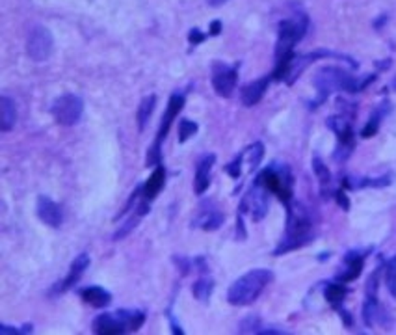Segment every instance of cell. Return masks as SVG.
Here are the masks:
<instances>
[{"label":"cell","mask_w":396,"mask_h":335,"mask_svg":"<svg viewBox=\"0 0 396 335\" xmlns=\"http://www.w3.org/2000/svg\"><path fill=\"white\" fill-rule=\"evenodd\" d=\"M374 80V77L364 78V80H358L356 77H351L350 73H346L345 69L340 67H335V65H327V67H322L313 78L314 88H316V101L314 103H324L327 97L335 93V91H350V93H356V91H361L364 86H369V82Z\"/></svg>","instance_id":"1"},{"label":"cell","mask_w":396,"mask_h":335,"mask_svg":"<svg viewBox=\"0 0 396 335\" xmlns=\"http://www.w3.org/2000/svg\"><path fill=\"white\" fill-rule=\"evenodd\" d=\"M288 218L287 229H285V237H283L281 244L274 250V255H283L287 251L298 250L307 242H311V229H313V222L311 216L305 211V207L300 203H288Z\"/></svg>","instance_id":"2"},{"label":"cell","mask_w":396,"mask_h":335,"mask_svg":"<svg viewBox=\"0 0 396 335\" xmlns=\"http://www.w3.org/2000/svg\"><path fill=\"white\" fill-rule=\"evenodd\" d=\"M272 279H274V274L266 268H255V270L244 274L227 290V302L237 308L253 303L261 297L262 290L272 284Z\"/></svg>","instance_id":"3"},{"label":"cell","mask_w":396,"mask_h":335,"mask_svg":"<svg viewBox=\"0 0 396 335\" xmlns=\"http://www.w3.org/2000/svg\"><path fill=\"white\" fill-rule=\"evenodd\" d=\"M145 323L143 311L117 310L114 313H102L93 321V332L102 335H117L125 332H138Z\"/></svg>","instance_id":"4"},{"label":"cell","mask_w":396,"mask_h":335,"mask_svg":"<svg viewBox=\"0 0 396 335\" xmlns=\"http://www.w3.org/2000/svg\"><path fill=\"white\" fill-rule=\"evenodd\" d=\"M309 26V17L305 13L294 15L292 19H285L279 23V38H277V47H275V58H288L292 56V49L307 32Z\"/></svg>","instance_id":"5"},{"label":"cell","mask_w":396,"mask_h":335,"mask_svg":"<svg viewBox=\"0 0 396 335\" xmlns=\"http://www.w3.org/2000/svg\"><path fill=\"white\" fill-rule=\"evenodd\" d=\"M52 117L56 119L58 125L64 127H73L82 119L84 114V101L75 93H65L54 99L51 106Z\"/></svg>","instance_id":"6"},{"label":"cell","mask_w":396,"mask_h":335,"mask_svg":"<svg viewBox=\"0 0 396 335\" xmlns=\"http://www.w3.org/2000/svg\"><path fill=\"white\" fill-rule=\"evenodd\" d=\"M183 106H185V95L173 93V95L170 97V101H167L166 114L162 116V125H160L156 140H154L153 146L149 148L148 161H145L148 162V166H159V164H162V162H160V146H162V140L166 138L167 130H170V127H172L173 119L179 116V112L183 110Z\"/></svg>","instance_id":"7"},{"label":"cell","mask_w":396,"mask_h":335,"mask_svg":"<svg viewBox=\"0 0 396 335\" xmlns=\"http://www.w3.org/2000/svg\"><path fill=\"white\" fill-rule=\"evenodd\" d=\"M259 179L262 181V185L268 188L272 194H277V198L288 205L292 200V175L288 172L287 166L266 168L262 174H259Z\"/></svg>","instance_id":"8"},{"label":"cell","mask_w":396,"mask_h":335,"mask_svg":"<svg viewBox=\"0 0 396 335\" xmlns=\"http://www.w3.org/2000/svg\"><path fill=\"white\" fill-rule=\"evenodd\" d=\"M270 190L264 185L262 181L257 177L253 181V185L249 188L248 196L242 200V205H240V213H249L253 222H261L266 213H268V205H270Z\"/></svg>","instance_id":"9"},{"label":"cell","mask_w":396,"mask_h":335,"mask_svg":"<svg viewBox=\"0 0 396 335\" xmlns=\"http://www.w3.org/2000/svg\"><path fill=\"white\" fill-rule=\"evenodd\" d=\"M54 51V38L45 26H34L26 39V52L34 62H47Z\"/></svg>","instance_id":"10"},{"label":"cell","mask_w":396,"mask_h":335,"mask_svg":"<svg viewBox=\"0 0 396 335\" xmlns=\"http://www.w3.org/2000/svg\"><path fill=\"white\" fill-rule=\"evenodd\" d=\"M238 67H231L225 64H214L212 71V88L220 97H231L237 88Z\"/></svg>","instance_id":"11"},{"label":"cell","mask_w":396,"mask_h":335,"mask_svg":"<svg viewBox=\"0 0 396 335\" xmlns=\"http://www.w3.org/2000/svg\"><path fill=\"white\" fill-rule=\"evenodd\" d=\"M225 216L220 213L214 201H205L199 205L198 216L192 220V227H199L203 231H216L224 224Z\"/></svg>","instance_id":"12"},{"label":"cell","mask_w":396,"mask_h":335,"mask_svg":"<svg viewBox=\"0 0 396 335\" xmlns=\"http://www.w3.org/2000/svg\"><path fill=\"white\" fill-rule=\"evenodd\" d=\"M36 211H38L39 220L49 227H54V229H56V227L62 226V222H64L62 207L58 205L56 201H52L51 198H47V196H39Z\"/></svg>","instance_id":"13"},{"label":"cell","mask_w":396,"mask_h":335,"mask_svg":"<svg viewBox=\"0 0 396 335\" xmlns=\"http://www.w3.org/2000/svg\"><path fill=\"white\" fill-rule=\"evenodd\" d=\"M216 162V155H205L201 161L198 162V168H196V177H194V190L196 194H205L211 187V172L212 166Z\"/></svg>","instance_id":"14"},{"label":"cell","mask_w":396,"mask_h":335,"mask_svg":"<svg viewBox=\"0 0 396 335\" xmlns=\"http://www.w3.org/2000/svg\"><path fill=\"white\" fill-rule=\"evenodd\" d=\"M270 86V77H262L259 80L246 84L240 91V101L244 106H255L257 103H261V99L264 97L266 90Z\"/></svg>","instance_id":"15"},{"label":"cell","mask_w":396,"mask_h":335,"mask_svg":"<svg viewBox=\"0 0 396 335\" xmlns=\"http://www.w3.org/2000/svg\"><path fill=\"white\" fill-rule=\"evenodd\" d=\"M88 266H90V255H88V253H80V255H78L73 263H71L69 274L65 276L62 285H58L56 292H65V290H69L73 285L78 284V279L82 277V274L86 272Z\"/></svg>","instance_id":"16"},{"label":"cell","mask_w":396,"mask_h":335,"mask_svg":"<svg viewBox=\"0 0 396 335\" xmlns=\"http://www.w3.org/2000/svg\"><path fill=\"white\" fill-rule=\"evenodd\" d=\"M166 185V170L162 164L154 166L153 174L149 175V179L145 181V185L141 187V198L148 201H153L160 194V190Z\"/></svg>","instance_id":"17"},{"label":"cell","mask_w":396,"mask_h":335,"mask_svg":"<svg viewBox=\"0 0 396 335\" xmlns=\"http://www.w3.org/2000/svg\"><path fill=\"white\" fill-rule=\"evenodd\" d=\"M17 123V108H15V101L8 95L0 97V130L2 132H10Z\"/></svg>","instance_id":"18"},{"label":"cell","mask_w":396,"mask_h":335,"mask_svg":"<svg viewBox=\"0 0 396 335\" xmlns=\"http://www.w3.org/2000/svg\"><path fill=\"white\" fill-rule=\"evenodd\" d=\"M80 297H82L84 302L90 303L97 310H102V308H106L112 302V294L106 289H102V287H86V289L80 290Z\"/></svg>","instance_id":"19"},{"label":"cell","mask_w":396,"mask_h":335,"mask_svg":"<svg viewBox=\"0 0 396 335\" xmlns=\"http://www.w3.org/2000/svg\"><path fill=\"white\" fill-rule=\"evenodd\" d=\"M346 264H348L346 270L339 276V281H342V284H348V281L356 279L361 274V270H363V255H358L356 251H350L346 255Z\"/></svg>","instance_id":"20"},{"label":"cell","mask_w":396,"mask_h":335,"mask_svg":"<svg viewBox=\"0 0 396 335\" xmlns=\"http://www.w3.org/2000/svg\"><path fill=\"white\" fill-rule=\"evenodd\" d=\"M154 106H156V95H148L141 99V103L138 104V112H136V119H138V129L140 132L145 130L149 117L153 116Z\"/></svg>","instance_id":"21"},{"label":"cell","mask_w":396,"mask_h":335,"mask_svg":"<svg viewBox=\"0 0 396 335\" xmlns=\"http://www.w3.org/2000/svg\"><path fill=\"white\" fill-rule=\"evenodd\" d=\"M382 316V310H380V303H377L376 297H366L363 305V319L366 326H374Z\"/></svg>","instance_id":"22"},{"label":"cell","mask_w":396,"mask_h":335,"mask_svg":"<svg viewBox=\"0 0 396 335\" xmlns=\"http://www.w3.org/2000/svg\"><path fill=\"white\" fill-rule=\"evenodd\" d=\"M212 290H214V281H212L211 277H199L192 287L194 297L201 300V302H207L211 298Z\"/></svg>","instance_id":"23"},{"label":"cell","mask_w":396,"mask_h":335,"mask_svg":"<svg viewBox=\"0 0 396 335\" xmlns=\"http://www.w3.org/2000/svg\"><path fill=\"white\" fill-rule=\"evenodd\" d=\"M244 155L248 159V172H253V170L259 168L262 157H264V146H262L261 142L253 143V146H249V148L244 151Z\"/></svg>","instance_id":"24"},{"label":"cell","mask_w":396,"mask_h":335,"mask_svg":"<svg viewBox=\"0 0 396 335\" xmlns=\"http://www.w3.org/2000/svg\"><path fill=\"white\" fill-rule=\"evenodd\" d=\"M346 294H348V290H346L345 285L331 284L326 287V300L331 303V305H335V308H339Z\"/></svg>","instance_id":"25"},{"label":"cell","mask_w":396,"mask_h":335,"mask_svg":"<svg viewBox=\"0 0 396 335\" xmlns=\"http://www.w3.org/2000/svg\"><path fill=\"white\" fill-rule=\"evenodd\" d=\"M313 170L316 177H318L320 185H322V190H326V187H329V183H331V174H329V170L324 162L320 161L318 157H314L313 159Z\"/></svg>","instance_id":"26"},{"label":"cell","mask_w":396,"mask_h":335,"mask_svg":"<svg viewBox=\"0 0 396 335\" xmlns=\"http://www.w3.org/2000/svg\"><path fill=\"white\" fill-rule=\"evenodd\" d=\"M385 284L393 297L396 298V255L391 257L385 264Z\"/></svg>","instance_id":"27"},{"label":"cell","mask_w":396,"mask_h":335,"mask_svg":"<svg viewBox=\"0 0 396 335\" xmlns=\"http://www.w3.org/2000/svg\"><path fill=\"white\" fill-rule=\"evenodd\" d=\"M384 110L380 108L376 110L374 114L371 116V119H369V123L364 125V129L361 130V136L363 138H371V136H374L377 132V127H380V123H382V117H384Z\"/></svg>","instance_id":"28"},{"label":"cell","mask_w":396,"mask_h":335,"mask_svg":"<svg viewBox=\"0 0 396 335\" xmlns=\"http://www.w3.org/2000/svg\"><path fill=\"white\" fill-rule=\"evenodd\" d=\"M198 132V123L192 119H180L179 122V142L185 143Z\"/></svg>","instance_id":"29"},{"label":"cell","mask_w":396,"mask_h":335,"mask_svg":"<svg viewBox=\"0 0 396 335\" xmlns=\"http://www.w3.org/2000/svg\"><path fill=\"white\" fill-rule=\"evenodd\" d=\"M140 218H141V214L138 213V211H136V213L132 214V216H130V218H128L127 222H125V224H123V226L114 233V240L125 239L128 233L132 231V229H135V227L138 226V222H140Z\"/></svg>","instance_id":"30"},{"label":"cell","mask_w":396,"mask_h":335,"mask_svg":"<svg viewBox=\"0 0 396 335\" xmlns=\"http://www.w3.org/2000/svg\"><path fill=\"white\" fill-rule=\"evenodd\" d=\"M203 39H205V36L203 34H199L198 28H194L192 32H190V43H192V45H198V43H201Z\"/></svg>","instance_id":"31"},{"label":"cell","mask_w":396,"mask_h":335,"mask_svg":"<svg viewBox=\"0 0 396 335\" xmlns=\"http://www.w3.org/2000/svg\"><path fill=\"white\" fill-rule=\"evenodd\" d=\"M335 198H337V201L340 203V207H342L345 211H348V207H350V201H348V198L345 196V192H337V196H335Z\"/></svg>","instance_id":"32"},{"label":"cell","mask_w":396,"mask_h":335,"mask_svg":"<svg viewBox=\"0 0 396 335\" xmlns=\"http://www.w3.org/2000/svg\"><path fill=\"white\" fill-rule=\"evenodd\" d=\"M220 30H222V23H220V21H214V23L211 25V34L212 36H218Z\"/></svg>","instance_id":"33"},{"label":"cell","mask_w":396,"mask_h":335,"mask_svg":"<svg viewBox=\"0 0 396 335\" xmlns=\"http://www.w3.org/2000/svg\"><path fill=\"white\" fill-rule=\"evenodd\" d=\"M209 2V6H212V8H220V6H224L225 2L227 0H207Z\"/></svg>","instance_id":"34"},{"label":"cell","mask_w":396,"mask_h":335,"mask_svg":"<svg viewBox=\"0 0 396 335\" xmlns=\"http://www.w3.org/2000/svg\"><path fill=\"white\" fill-rule=\"evenodd\" d=\"M393 88H395V90H396V78H395V80H393Z\"/></svg>","instance_id":"35"}]
</instances>
